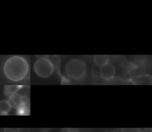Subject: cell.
Here are the masks:
<instances>
[{
  "mask_svg": "<svg viewBox=\"0 0 152 132\" xmlns=\"http://www.w3.org/2000/svg\"><path fill=\"white\" fill-rule=\"evenodd\" d=\"M29 65L23 56L14 55L8 58L4 63L3 70L6 77L12 81H19L27 76Z\"/></svg>",
  "mask_w": 152,
  "mask_h": 132,
  "instance_id": "obj_1",
  "label": "cell"
},
{
  "mask_svg": "<svg viewBox=\"0 0 152 132\" xmlns=\"http://www.w3.org/2000/svg\"><path fill=\"white\" fill-rule=\"evenodd\" d=\"M65 71L66 76L72 80H78L83 78L87 72L85 61L78 58L70 59L66 64Z\"/></svg>",
  "mask_w": 152,
  "mask_h": 132,
  "instance_id": "obj_2",
  "label": "cell"
},
{
  "mask_svg": "<svg viewBox=\"0 0 152 132\" xmlns=\"http://www.w3.org/2000/svg\"><path fill=\"white\" fill-rule=\"evenodd\" d=\"M53 62L46 57L38 58L34 64V70L36 74L42 78H47L50 76L54 71Z\"/></svg>",
  "mask_w": 152,
  "mask_h": 132,
  "instance_id": "obj_3",
  "label": "cell"
},
{
  "mask_svg": "<svg viewBox=\"0 0 152 132\" xmlns=\"http://www.w3.org/2000/svg\"><path fill=\"white\" fill-rule=\"evenodd\" d=\"M127 72L131 77L140 78L145 74V65L140 60H134L128 64Z\"/></svg>",
  "mask_w": 152,
  "mask_h": 132,
  "instance_id": "obj_4",
  "label": "cell"
},
{
  "mask_svg": "<svg viewBox=\"0 0 152 132\" xmlns=\"http://www.w3.org/2000/svg\"><path fill=\"white\" fill-rule=\"evenodd\" d=\"M115 74V66L108 62L104 65L99 68V74L100 77L106 80H109L112 79Z\"/></svg>",
  "mask_w": 152,
  "mask_h": 132,
  "instance_id": "obj_5",
  "label": "cell"
},
{
  "mask_svg": "<svg viewBox=\"0 0 152 132\" xmlns=\"http://www.w3.org/2000/svg\"><path fill=\"white\" fill-rule=\"evenodd\" d=\"M109 61V56L106 55H96L93 56V62L99 68L107 64Z\"/></svg>",
  "mask_w": 152,
  "mask_h": 132,
  "instance_id": "obj_6",
  "label": "cell"
},
{
  "mask_svg": "<svg viewBox=\"0 0 152 132\" xmlns=\"http://www.w3.org/2000/svg\"><path fill=\"white\" fill-rule=\"evenodd\" d=\"M8 102L12 106H14L17 108L24 102V98L20 94L15 93L10 96Z\"/></svg>",
  "mask_w": 152,
  "mask_h": 132,
  "instance_id": "obj_7",
  "label": "cell"
},
{
  "mask_svg": "<svg viewBox=\"0 0 152 132\" xmlns=\"http://www.w3.org/2000/svg\"><path fill=\"white\" fill-rule=\"evenodd\" d=\"M12 106L8 100H2L0 102V114L1 115H7L10 111Z\"/></svg>",
  "mask_w": 152,
  "mask_h": 132,
  "instance_id": "obj_8",
  "label": "cell"
},
{
  "mask_svg": "<svg viewBox=\"0 0 152 132\" xmlns=\"http://www.w3.org/2000/svg\"><path fill=\"white\" fill-rule=\"evenodd\" d=\"M21 86L19 85H7L5 86V92L10 95H12L17 93V92L21 87Z\"/></svg>",
  "mask_w": 152,
  "mask_h": 132,
  "instance_id": "obj_9",
  "label": "cell"
},
{
  "mask_svg": "<svg viewBox=\"0 0 152 132\" xmlns=\"http://www.w3.org/2000/svg\"><path fill=\"white\" fill-rule=\"evenodd\" d=\"M28 112V109L25 104L24 102L21 104L19 106L17 107V112L20 115H25L27 114Z\"/></svg>",
  "mask_w": 152,
  "mask_h": 132,
  "instance_id": "obj_10",
  "label": "cell"
},
{
  "mask_svg": "<svg viewBox=\"0 0 152 132\" xmlns=\"http://www.w3.org/2000/svg\"><path fill=\"white\" fill-rule=\"evenodd\" d=\"M19 129L17 128H7L5 130V132H18Z\"/></svg>",
  "mask_w": 152,
  "mask_h": 132,
  "instance_id": "obj_11",
  "label": "cell"
},
{
  "mask_svg": "<svg viewBox=\"0 0 152 132\" xmlns=\"http://www.w3.org/2000/svg\"><path fill=\"white\" fill-rule=\"evenodd\" d=\"M138 132H152L151 128H144L140 130Z\"/></svg>",
  "mask_w": 152,
  "mask_h": 132,
  "instance_id": "obj_12",
  "label": "cell"
},
{
  "mask_svg": "<svg viewBox=\"0 0 152 132\" xmlns=\"http://www.w3.org/2000/svg\"><path fill=\"white\" fill-rule=\"evenodd\" d=\"M66 132H81V131H80L79 130H75V129H69Z\"/></svg>",
  "mask_w": 152,
  "mask_h": 132,
  "instance_id": "obj_13",
  "label": "cell"
},
{
  "mask_svg": "<svg viewBox=\"0 0 152 132\" xmlns=\"http://www.w3.org/2000/svg\"><path fill=\"white\" fill-rule=\"evenodd\" d=\"M104 132H115V131H104Z\"/></svg>",
  "mask_w": 152,
  "mask_h": 132,
  "instance_id": "obj_14",
  "label": "cell"
},
{
  "mask_svg": "<svg viewBox=\"0 0 152 132\" xmlns=\"http://www.w3.org/2000/svg\"><path fill=\"white\" fill-rule=\"evenodd\" d=\"M41 132H47V131H41Z\"/></svg>",
  "mask_w": 152,
  "mask_h": 132,
  "instance_id": "obj_15",
  "label": "cell"
}]
</instances>
